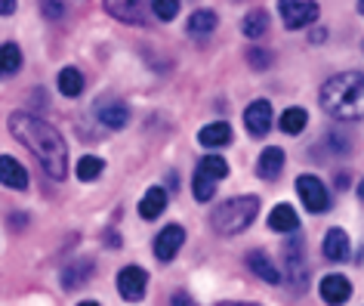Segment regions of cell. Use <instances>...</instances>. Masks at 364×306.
<instances>
[{"mask_svg": "<svg viewBox=\"0 0 364 306\" xmlns=\"http://www.w3.org/2000/svg\"><path fill=\"white\" fill-rule=\"evenodd\" d=\"M269 229L272 232H296L299 229V213L290 204H278L269 213Z\"/></svg>", "mask_w": 364, "mask_h": 306, "instance_id": "21", "label": "cell"}, {"mask_svg": "<svg viewBox=\"0 0 364 306\" xmlns=\"http://www.w3.org/2000/svg\"><path fill=\"white\" fill-rule=\"evenodd\" d=\"M284 164H287L284 149H281V146H269V149H262V152H259V158H257V174L266 179V183H272V179H278V176H281Z\"/></svg>", "mask_w": 364, "mask_h": 306, "instance_id": "15", "label": "cell"}, {"mask_svg": "<svg viewBox=\"0 0 364 306\" xmlns=\"http://www.w3.org/2000/svg\"><path fill=\"white\" fill-rule=\"evenodd\" d=\"M28 170H25L22 161H16L13 155H0V186L6 189H16V192H22V189H28Z\"/></svg>", "mask_w": 364, "mask_h": 306, "instance_id": "13", "label": "cell"}, {"mask_svg": "<svg viewBox=\"0 0 364 306\" xmlns=\"http://www.w3.org/2000/svg\"><path fill=\"white\" fill-rule=\"evenodd\" d=\"M216 306H259V303H216Z\"/></svg>", "mask_w": 364, "mask_h": 306, "instance_id": "38", "label": "cell"}, {"mask_svg": "<svg viewBox=\"0 0 364 306\" xmlns=\"http://www.w3.org/2000/svg\"><path fill=\"white\" fill-rule=\"evenodd\" d=\"M321 105L340 121H361L364 115V75L361 71H343L324 80L321 87Z\"/></svg>", "mask_w": 364, "mask_h": 306, "instance_id": "2", "label": "cell"}, {"mask_svg": "<svg viewBox=\"0 0 364 306\" xmlns=\"http://www.w3.org/2000/svg\"><path fill=\"white\" fill-rule=\"evenodd\" d=\"M93 115L99 118V124H105L108 130H124L127 124H130V105H127L124 99H108V96H102L93 105Z\"/></svg>", "mask_w": 364, "mask_h": 306, "instance_id": "7", "label": "cell"}, {"mask_svg": "<svg viewBox=\"0 0 364 306\" xmlns=\"http://www.w3.org/2000/svg\"><path fill=\"white\" fill-rule=\"evenodd\" d=\"M309 38H312V43H321V41L327 38V31H324V28H315L312 34H309Z\"/></svg>", "mask_w": 364, "mask_h": 306, "instance_id": "37", "label": "cell"}, {"mask_svg": "<svg viewBox=\"0 0 364 306\" xmlns=\"http://www.w3.org/2000/svg\"><path fill=\"white\" fill-rule=\"evenodd\" d=\"M22 68V50L16 43H0V80L13 78Z\"/></svg>", "mask_w": 364, "mask_h": 306, "instance_id": "23", "label": "cell"}, {"mask_svg": "<svg viewBox=\"0 0 364 306\" xmlns=\"http://www.w3.org/2000/svg\"><path fill=\"white\" fill-rule=\"evenodd\" d=\"M296 192H299V201H303V208L309 213H324L331 208V192H327V186L312 174L296 176Z\"/></svg>", "mask_w": 364, "mask_h": 306, "instance_id": "6", "label": "cell"}, {"mask_svg": "<svg viewBox=\"0 0 364 306\" xmlns=\"http://www.w3.org/2000/svg\"><path fill=\"white\" fill-rule=\"evenodd\" d=\"M247 62H250V65L257 68V71H266V68L272 65V53L262 50V47H253V50L247 53Z\"/></svg>", "mask_w": 364, "mask_h": 306, "instance_id": "31", "label": "cell"}, {"mask_svg": "<svg viewBox=\"0 0 364 306\" xmlns=\"http://www.w3.org/2000/svg\"><path fill=\"white\" fill-rule=\"evenodd\" d=\"M182 0H151V13L158 16L161 22H173L179 16Z\"/></svg>", "mask_w": 364, "mask_h": 306, "instance_id": "29", "label": "cell"}, {"mask_svg": "<svg viewBox=\"0 0 364 306\" xmlns=\"http://www.w3.org/2000/svg\"><path fill=\"white\" fill-rule=\"evenodd\" d=\"M278 13L287 31H299V28L315 25L321 10H318L315 0H278Z\"/></svg>", "mask_w": 364, "mask_h": 306, "instance_id": "5", "label": "cell"}, {"mask_svg": "<svg viewBox=\"0 0 364 306\" xmlns=\"http://www.w3.org/2000/svg\"><path fill=\"white\" fill-rule=\"evenodd\" d=\"M244 263H247V269L257 278H262L266 285H281V269L272 263V257L266 254L262 248H257V250H250L247 257H244Z\"/></svg>", "mask_w": 364, "mask_h": 306, "instance_id": "14", "label": "cell"}, {"mask_svg": "<svg viewBox=\"0 0 364 306\" xmlns=\"http://www.w3.org/2000/svg\"><path fill=\"white\" fill-rule=\"evenodd\" d=\"M182 245H186V229H182L179 223H167V226L158 232V238H154V257H158L161 263H170L182 250Z\"/></svg>", "mask_w": 364, "mask_h": 306, "instance_id": "9", "label": "cell"}, {"mask_svg": "<svg viewBox=\"0 0 364 306\" xmlns=\"http://www.w3.org/2000/svg\"><path fill=\"white\" fill-rule=\"evenodd\" d=\"M90 275H93V263H90V260H77V263H71V266L62 269L59 282H62L65 291H77L80 285L90 282Z\"/></svg>", "mask_w": 364, "mask_h": 306, "instance_id": "19", "label": "cell"}, {"mask_svg": "<svg viewBox=\"0 0 364 306\" xmlns=\"http://www.w3.org/2000/svg\"><path fill=\"white\" fill-rule=\"evenodd\" d=\"M259 217V198L257 195H238L229 201L216 204L210 213V226L220 236H241L244 229H250V223Z\"/></svg>", "mask_w": 364, "mask_h": 306, "instance_id": "3", "label": "cell"}, {"mask_svg": "<svg viewBox=\"0 0 364 306\" xmlns=\"http://www.w3.org/2000/svg\"><path fill=\"white\" fill-rule=\"evenodd\" d=\"M327 149H331L333 155H349V149H352V139L333 130V133H327Z\"/></svg>", "mask_w": 364, "mask_h": 306, "instance_id": "30", "label": "cell"}, {"mask_svg": "<svg viewBox=\"0 0 364 306\" xmlns=\"http://www.w3.org/2000/svg\"><path fill=\"white\" fill-rule=\"evenodd\" d=\"M41 10L47 16L50 22H59L62 16H65V6H62V0H41Z\"/></svg>", "mask_w": 364, "mask_h": 306, "instance_id": "32", "label": "cell"}, {"mask_svg": "<svg viewBox=\"0 0 364 306\" xmlns=\"http://www.w3.org/2000/svg\"><path fill=\"white\" fill-rule=\"evenodd\" d=\"M167 204H170L167 189H164V186H151L149 192L139 198V217L142 220H158L161 213L167 211Z\"/></svg>", "mask_w": 364, "mask_h": 306, "instance_id": "16", "label": "cell"}, {"mask_svg": "<svg viewBox=\"0 0 364 306\" xmlns=\"http://www.w3.org/2000/svg\"><path fill=\"white\" fill-rule=\"evenodd\" d=\"M216 179L213 176H207V174H201V170H195V179H192V192H195V198L198 201H210V198L216 195Z\"/></svg>", "mask_w": 364, "mask_h": 306, "instance_id": "28", "label": "cell"}, {"mask_svg": "<svg viewBox=\"0 0 364 306\" xmlns=\"http://www.w3.org/2000/svg\"><path fill=\"white\" fill-rule=\"evenodd\" d=\"M6 124H10L13 137L38 158V164L43 167V174L50 179H59L62 183L68 176V146L50 121L38 118L34 112H13Z\"/></svg>", "mask_w": 364, "mask_h": 306, "instance_id": "1", "label": "cell"}, {"mask_svg": "<svg viewBox=\"0 0 364 306\" xmlns=\"http://www.w3.org/2000/svg\"><path fill=\"white\" fill-rule=\"evenodd\" d=\"M77 306H99L96 300H84V303H77Z\"/></svg>", "mask_w": 364, "mask_h": 306, "instance_id": "39", "label": "cell"}, {"mask_svg": "<svg viewBox=\"0 0 364 306\" xmlns=\"http://www.w3.org/2000/svg\"><path fill=\"white\" fill-rule=\"evenodd\" d=\"M244 124H247V133L250 137L262 139L266 133L272 130V102L269 99H257L244 109Z\"/></svg>", "mask_w": 364, "mask_h": 306, "instance_id": "11", "label": "cell"}, {"mask_svg": "<svg viewBox=\"0 0 364 306\" xmlns=\"http://www.w3.org/2000/svg\"><path fill=\"white\" fill-rule=\"evenodd\" d=\"M281 282H287L294 291L309 287V263H306V236L303 232H290V238L281 245Z\"/></svg>", "mask_w": 364, "mask_h": 306, "instance_id": "4", "label": "cell"}, {"mask_svg": "<svg viewBox=\"0 0 364 306\" xmlns=\"http://www.w3.org/2000/svg\"><path fill=\"white\" fill-rule=\"evenodd\" d=\"M16 13V0H0V16H13Z\"/></svg>", "mask_w": 364, "mask_h": 306, "instance_id": "35", "label": "cell"}, {"mask_svg": "<svg viewBox=\"0 0 364 306\" xmlns=\"http://www.w3.org/2000/svg\"><path fill=\"white\" fill-rule=\"evenodd\" d=\"M198 142L207 149H223V146H229L232 142V124H225V121H213V124H207V127L198 130Z\"/></svg>", "mask_w": 364, "mask_h": 306, "instance_id": "18", "label": "cell"}, {"mask_svg": "<svg viewBox=\"0 0 364 306\" xmlns=\"http://www.w3.org/2000/svg\"><path fill=\"white\" fill-rule=\"evenodd\" d=\"M195 170H201V174L213 176L216 183H223V179L229 176V161L220 158V155H207V158L198 161V167H195Z\"/></svg>", "mask_w": 364, "mask_h": 306, "instance_id": "27", "label": "cell"}, {"mask_svg": "<svg viewBox=\"0 0 364 306\" xmlns=\"http://www.w3.org/2000/svg\"><path fill=\"white\" fill-rule=\"evenodd\" d=\"M306 124H309V112H306V109H299V105H294V109L281 112L278 127L284 130V133H290V137H296V133H303V130H306Z\"/></svg>", "mask_w": 364, "mask_h": 306, "instance_id": "25", "label": "cell"}, {"mask_svg": "<svg viewBox=\"0 0 364 306\" xmlns=\"http://www.w3.org/2000/svg\"><path fill=\"white\" fill-rule=\"evenodd\" d=\"M59 93L68 96V99H75V96L84 93V75H80L75 65H65L59 71Z\"/></svg>", "mask_w": 364, "mask_h": 306, "instance_id": "24", "label": "cell"}, {"mask_svg": "<svg viewBox=\"0 0 364 306\" xmlns=\"http://www.w3.org/2000/svg\"><path fill=\"white\" fill-rule=\"evenodd\" d=\"M170 306H198V303H195V297H192V294L176 291V294L170 297Z\"/></svg>", "mask_w": 364, "mask_h": 306, "instance_id": "33", "label": "cell"}, {"mask_svg": "<svg viewBox=\"0 0 364 306\" xmlns=\"http://www.w3.org/2000/svg\"><path fill=\"white\" fill-rule=\"evenodd\" d=\"M102 10L124 25H149L142 0H102Z\"/></svg>", "mask_w": 364, "mask_h": 306, "instance_id": "10", "label": "cell"}, {"mask_svg": "<svg viewBox=\"0 0 364 306\" xmlns=\"http://www.w3.org/2000/svg\"><path fill=\"white\" fill-rule=\"evenodd\" d=\"M318 291H321V300L327 306H340V303H346L352 297V282L346 275H340V273H331V275L321 278Z\"/></svg>", "mask_w": 364, "mask_h": 306, "instance_id": "12", "label": "cell"}, {"mask_svg": "<svg viewBox=\"0 0 364 306\" xmlns=\"http://www.w3.org/2000/svg\"><path fill=\"white\" fill-rule=\"evenodd\" d=\"M102 174H105V161L102 158L84 155V158L77 161V179H80V183H96Z\"/></svg>", "mask_w": 364, "mask_h": 306, "instance_id": "26", "label": "cell"}, {"mask_svg": "<svg viewBox=\"0 0 364 306\" xmlns=\"http://www.w3.org/2000/svg\"><path fill=\"white\" fill-rule=\"evenodd\" d=\"M105 245H112V248L117 250V248H121V236H117L114 229H108V232H105Z\"/></svg>", "mask_w": 364, "mask_h": 306, "instance_id": "34", "label": "cell"}, {"mask_svg": "<svg viewBox=\"0 0 364 306\" xmlns=\"http://www.w3.org/2000/svg\"><path fill=\"white\" fill-rule=\"evenodd\" d=\"M216 25H220V16H216L213 10H195L192 16H188L186 28L192 38H207V34L216 31Z\"/></svg>", "mask_w": 364, "mask_h": 306, "instance_id": "20", "label": "cell"}, {"mask_svg": "<svg viewBox=\"0 0 364 306\" xmlns=\"http://www.w3.org/2000/svg\"><path fill=\"white\" fill-rule=\"evenodd\" d=\"M349 248H352V241H349V236H346V229H340V226L327 229L324 257L331 260V263H343V260H349Z\"/></svg>", "mask_w": 364, "mask_h": 306, "instance_id": "17", "label": "cell"}, {"mask_svg": "<svg viewBox=\"0 0 364 306\" xmlns=\"http://www.w3.org/2000/svg\"><path fill=\"white\" fill-rule=\"evenodd\" d=\"M10 220H13V226H16V229H22L25 223H28V217H25V213H13Z\"/></svg>", "mask_w": 364, "mask_h": 306, "instance_id": "36", "label": "cell"}, {"mask_svg": "<svg viewBox=\"0 0 364 306\" xmlns=\"http://www.w3.org/2000/svg\"><path fill=\"white\" fill-rule=\"evenodd\" d=\"M266 31H269V13L262 10V6H257V10H250V13L241 19V34H244V38L257 41V38H262Z\"/></svg>", "mask_w": 364, "mask_h": 306, "instance_id": "22", "label": "cell"}, {"mask_svg": "<svg viewBox=\"0 0 364 306\" xmlns=\"http://www.w3.org/2000/svg\"><path fill=\"white\" fill-rule=\"evenodd\" d=\"M145 287H149V273L142 266H124L117 273V294L130 303H139L145 297Z\"/></svg>", "mask_w": 364, "mask_h": 306, "instance_id": "8", "label": "cell"}]
</instances>
